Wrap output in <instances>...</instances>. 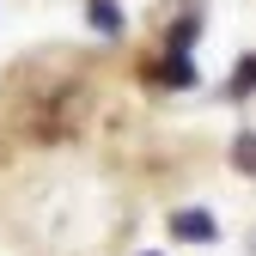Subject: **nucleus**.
<instances>
[{"instance_id": "3", "label": "nucleus", "mask_w": 256, "mask_h": 256, "mask_svg": "<svg viewBox=\"0 0 256 256\" xmlns=\"http://www.w3.org/2000/svg\"><path fill=\"white\" fill-rule=\"evenodd\" d=\"M158 80H165V86H189V80H196V68H189V55H183V49H171V61L158 68Z\"/></svg>"}, {"instance_id": "4", "label": "nucleus", "mask_w": 256, "mask_h": 256, "mask_svg": "<svg viewBox=\"0 0 256 256\" xmlns=\"http://www.w3.org/2000/svg\"><path fill=\"white\" fill-rule=\"evenodd\" d=\"M256 86V61H244V68H238V80H232V92H250Z\"/></svg>"}, {"instance_id": "2", "label": "nucleus", "mask_w": 256, "mask_h": 256, "mask_svg": "<svg viewBox=\"0 0 256 256\" xmlns=\"http://www.w3.org/2000/svg\"><path fill=\"white\" fill-rule=\"evenodd\" d=\"M86 12H92V24H98L104 37H116V30H122V6H116V0H92Z\"/></svg>"}, {"instance_id": "5", "label": "nucleus", "mask_w": 256, "mask_h": 256, "mask_svg": "<svg viewBox=\"0 0 256 256\" xmlns=\"http://www.w3.org/2000/svg\"><path fill=\"white\" fill-rule=\"evenodd\" d=\"M238 158H244V165H256V140H238Z\"/></svg>"}, {"instance_id": "1", "label": "nucleus", "mask_w": 256, "mask_h": 256, "mask_svg": "<svg viewBox=\"0 0 256 256\" xmlns=\"http://www.w3.org/2000/svg\"><path fill=\"white\" fill-rule=\"evenodd\" d=\"M171 232H177V238H189V244H202V238H214L220 226H214V214H202V208H183V214L171 220Z\"/></svg>"}]
</instances>
